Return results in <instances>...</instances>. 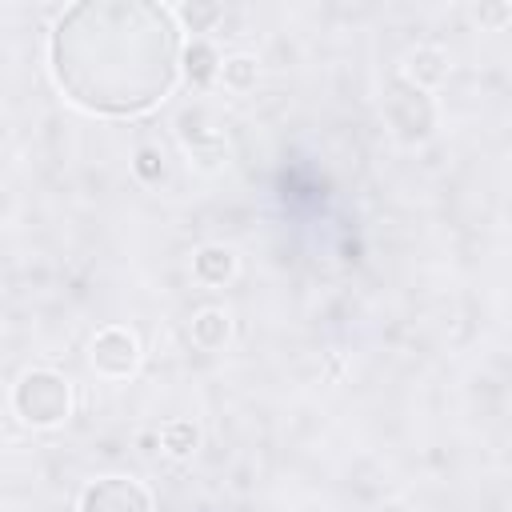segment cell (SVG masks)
<instances>
[{
	"label": "cell",
	"instance_id": "obj_3",
	"mask_svg": "<svg viewBox=\"0 0 512 512\" xmlns=\"http://www.w3.org/2000/svg\"><path fill=\"white\" fill-rule=\"evenodd\" d=\"M384 116L396 128V136L408 140V144L428 140L432 128H436V104H432V96L424 88L408 84V80H392V88L384 96Z\"/></svg>",
	"mask_w": 512,
	"mask_h": 512
},
{
	"label": "cell",
	"instance_id": "obj_7",
	"mask_svg": "<svg viewBox=\"0 0 512 512\" xmlns=\"http://www.w3.org/2000/svg\"><path fill=\"white\" fill-rule=\"evenodd\" d=\"M180 68L192 84H212L220 76V56L208 40H192L188 48H180Z\"/></svg>",
	"mask_w": 512,
	"mask_h": 512
},
{
	"label": "cell",
	"instance_id": "obj_12",
	"mask_svg": "<svg viewBox=\"0 0 512 512\" xmlns=\"http://www.w3.org/2000/svg\"><path fill=\"white\" fill-rule=\"evenodd\" d=\"M156 436H160V444H164L172 456H188V452L196 448V440H200V432H196L188 420H168Z\"/></svg>",
	"mask_w": 512,
	"mask_h": 512
},
{
	"label": "cell",
	"instance_id": "obj_10",
	"mask_svg": "<svg viewBox=\"0 0 512 512\" xmlns=\"http://www.w3.org/2000/svg\"><path fill=\"white\" fill-rule=\"evenodd\" d=\"M172 20H176V28L184 32H212L220 20H224V8L220 4H212V0H192V4H176L172 8Z\"/></svg>",
	"mask_w": 512,
	"mask_h": 512
},
{
	"label": "cell",
	"instance_id": "obj_2",
	"mask_svg": "<svg viewBox=\"0 0 512 512\" xmlns=\"http://www.w3.org/2000/svg\"><path fill=\"white\" fill-rule=\"evenodd\" d=\"M12 408H16V416H20L24 424H32V428H56V424H64L68 412H72V388H68V380H64L60 372H52V368H32V372H24V376L16 380V388H12Z\"/></svg>",
	"mask_w": 512,
	"mask_h": 512
},
{
	"label": "cell",
	"instance_id": "obj_14",
	"mask_svg": "<svg viewBox=\"0 0 512 512\" xmlns=\"http://www.w3.org/2000/svg\"><path fill=\"white\" fill-rule=\"evenodd\" d=\"M508 16H512L508 4H500V8H480V20H492V24H504Z\"/></svg>",
	"mask_w": 512,
	"mask_h": 512
},
{
	"label": "cell",
	"instance_id": "obj_5",
	"mask_svg": "<svg viewBox=\"0 0 512 512\" xmlns=\"http://www.w3.org/2000/svg\"><path fill=\"white\" fill-rule=\"evenodd\" d=\"M88 360H92V368L100 372V376H108V380H128L132 372H136V364H140V344H136V336L128 332V328H100L96 336H92V348H88Z\"/></svg>",
	"mask_w": 512,
	"mask_h": 512
},
{
	"label": "cell",
	"instance_id": "obj_13",
	"mask_svg": "<svg viewBox=\"0 0 512 512\" xmlns=\"http://www.w3.org/2000/svg\"><path fill=\"white\" fill-rule=\"evenodd\" d=\"M136 172H140L144 180H160V172H164L160 152H156V148H140V152H136Z\"/></svg>",
	"mask_w": 512,
	"mask_h": 512
},
{
	"label": "cell",
	"instance_id": "obj_8",
	"mask_svg": "<svg viewBox=\"0 0 512 512\" xmlns=\"http://www.w3.org/2000/svg\"><path fill=\"white\" fill-rule=\"evenodd\" d=\"M448 76V56L440 52V48H416L412 56H408V84H416V88H432V84H440Z\"/></svg>",
	"mask_w": 512,
	"mask_h": 512
},
{
	"label": "cell",
	"instance_id": "obj_9",
	"mask_svg": "<svg viewBox=\"0 0 512 512\" xmlns=\"http://www.w3.org/2000/svg\"><path fill=\"white\" fill-rule=\"evenodd\" d=\"M228 332H232V324H228V312H220V308H204L192 316V344H200L204 352L224 348Z\"/></svg>",
	"mask_w": 512,
	"mask_h": 512
},
{
	"label": "cell",
	"instance_id": "obj_4",
	"mask_svg": "<svg viewBox=\"0 0 512 512\" xmlns=\"http://www.w3.org/2000/svg\"><path fill=\"white\" fill-rule=\"evenodd\" d=\"M76 512H152V496L132 476H100L80 492Z\"/></svg>",
	"mask_w": 512,
	"mask_h": 512
},
{
	"label": "cell",
	"instance_id": "obj_1",
	"mask_svg": "<svg viewBox=\"0 0 512 512\" xmlns=\"http://www.w3.org/2000/svg\"><path fill=\"white\" fill-rule=\"evenodd\" d=\"M52 80L96 116H140L180 76L172 8L148 0H84L60 12L48 40Z\"/></svg>",
	"mask_w": 512,
	"mask_h": 512
},
{
	"label": "cell",
	"instance_id": "obj_11",
	"mask_svg": "<svg viewBox=\"0 0 512 512\" xmlns=\"http://www.w3.org/2000/svg\"><path fill=\"white\" fill-rule=\"evenodd\" d=\"M256 76H260L256 56H228V60H220V80H224V88H232V92L256 88Z\"/></svg>",
	"mask_w": 512,
	"mask_h": 512
},
{
	"label": "cell",
	"instance_id": "obj_6",
	"mask_svg": "<svg viewBox=\"0 0 512 512\" xmlns=\"http://www.w3.org/2000/svg\"><path fill=\"white\" fill-rule=\"evenodd\" d=\"M192 272H196L200 284L220 288V284H228V280L236 276V252L224 248V244H204V248L196 252V260H192Z\"/></svg>",
	"mask_w": 512,
	"mask_h": 512
}]
</instances>
